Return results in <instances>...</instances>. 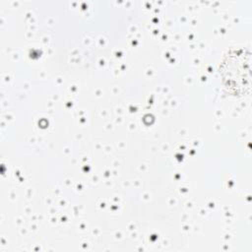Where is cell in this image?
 <instances>
[{
  "mask_svg": "<svg viewBox=\"0 0 252 252\" xmlns=\"http://www.w3.org/2000/svg\"><path fill=\"white\" fill-rule=\"evenodd\" d=\"M250 53L236 50L224 59L221 77L225 88L234 94H244L250 89Z\"/></svg>",
  "mask_w": 252,
  "mask_h": 252,
  "instance_id": "1",
  "label": "cell"
}]
</instances>
